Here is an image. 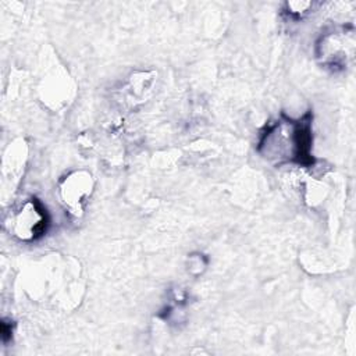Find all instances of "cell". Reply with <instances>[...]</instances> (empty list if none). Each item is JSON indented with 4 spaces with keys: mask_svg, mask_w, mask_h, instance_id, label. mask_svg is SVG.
I'll return each instance as SVG.
<instances>
[{
    "mask_svg": "<svg viewBox=\"0 0 356 356\" xmlns=\"http://www.w3.org/2000/svg\"><path fill=\"white\" fill-rule=\"evenodd\" d=\"M312 120L306 113L299 120L281 117L268 125L259 140V152L264 157L278 161H293L312 165Z\"/></svg>",
    "mask_w": 356,
    "mask_h": 356,
    "instance_id": "cell-1",
    "label": "cell"
},
{
    "mask_svg": "<svg viewBox=\"0 0 356 356\" xmlns=\"http://www.w3.org/2000/svg\"><path fill=\"white\" fill-rule=\"evenodd\" d=\"M49 227V216L43 204L32 197L17 211L13 221L14 235L24 242H32L43 236Z\"/></svg>",
    "mask_w": 356,
    "mask_h": 356,
    "instance_id": "cell-2",
    "label": "cell"
},
{
    "mask_svg": "<svg viewBox=\"0 0 356 356\" xmlns=\"http://www.w3.org/2000/svg\"><path fill=\"white\" fill-rule=\"evenodd\" d=\"M90 177L82 175V172H74L68 175L61 185V197L63 202L72 210V213L78 214L82 210V203L89 196Z\"/></svg>",
    "mask_w": 356,
    "mask_h": 356,
    "instance_id": "cell-3",
    "label": "cell"
},
{
    "mask_svg": "<svg viewBox=\"0 0 356 356\" xmlns=\"http://www.w3.org/2000/svg\"><path fill=\"white\" fill-rule=\"evenodd\" d=\"M10 334H11V325L8 327L7 323L3 321V323H1V335H3V341H7L8 337H10Z\"/></svg>",
    "mask_w": 356,
    "mask_h": 356,
    "instance_id": "cell-4",
    "label": "cell"
}]
</instances>
